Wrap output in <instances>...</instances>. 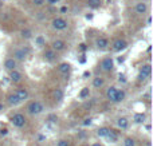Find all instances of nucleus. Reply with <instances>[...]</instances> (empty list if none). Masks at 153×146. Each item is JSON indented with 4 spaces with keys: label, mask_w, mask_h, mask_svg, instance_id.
Returning a JSON list of instances; mask_svg holds the SVG:
<instances>
[{
    "label": "nucleus",
    "mask_w": 153,
    "mask_h": 146,
    "mask_svg": "<svg viewBox=\"0 0 153 146\" xmlns=\"http://www.w3.org/2000/svg\"><path fill=\"white\" fill-rule=\"evenodd\" d=\"M27 111L31 115H39L45 111V106H43L39 101H32L31 103L27 106Z\"/></svg>",
    "instance_id": "f257e3e1"
},
{
    "label": "nucleus",
    "mask_w": 153,
    "mask_h": 146,
    "mask_svg": "<svg viewBox=\"0 0 153 146\" xmlns=\"http://www.w3.org/2000/svg\"><path fill=\"white\" fill-rule=\"evenodd\" d=\"M26 122H27L26 117H24L23 114H20V113H16V114H13L12 117H11V123H12L15 128H18V129L24 128Z\"/></svg>",
    "instance_id": "f03ea898"
},
{
    "label": "nucleus",
    "mask_w": 153,
    "mask_h": 146,
    "mask_svg": "<svg viewBox=\"0 0 153 146\" xmlns=\"http://www.w3.org/2000/svg\"><path fill=\"white\" fill-rule=\"evenodd\" d=\"M51 24H53V28L56 29V31H63V29L67 28V21L65 20L63 18H55L53 19V21H51Z\"/></svg>",
    "instance_id": "7ed1b4c3"
},
{
    "label": "nucleus",
    "mask_w": 153,
    "mask_h": 146,
    "mask_svg": "<svg viewBox=\"0 0 153 146\" xmlns=\"http://www.w3.org/2000/svg\"><path fill=\"white\" fill-rule=\"evenodd\" d=\"M151 72H152V69H151V64H144V66L140 67V74H138V79L140 80H144L146 78L151 77Z\"/></svg>",
    "instance_id": "20e7f679"
},
{
    "label": "nucleus",
    "mask_w": 153,
    "mask_h": 146,
    "mask_svg": "<svg viewBox=\"0 0 153 146\" xmlns=\"http://www.w3.org/2000/svg\"><path fill=\"white\" fill-rule=\"evenodd\" d=\"M30 50H24V48H16L15 51H13V59H15L16 62L18 60H20V62H23V60H26V58H27V52H28Z\"/></svg>",
    "instance_id": "39448f33"
},
{
    "label": "nucleus",
    "mask_w": 153,
    "mask_h": 146,
    "mask_svg": "<svg viewBox=\"0 0 153 146\" xmlns=\"http://www.w3.org/2000/svg\"><path fill=\"white\" fill-rule=\"evenodd\" d=\"M126 47H128V43L125 42L124 39H117V40H114L113 46H111V48H113L114 52H121V51H124Z\"/></svg>",
    "instance_id": "423d86ee"
},
{
    "label": "nucleus",
    "mask_w": 153,
    "mask_h": 146,
    "mask_svg": "<svg viewBox=\"0 0 153 146\" xmlns=\"http://www.w3.org/2000/svg\"><path fill=\"white\" fill-rule=\"evenodd\" d=\"M113 67H114V62H113V59L110 58V56H108V58H105L102 62H101V69L103 70V71H111L113 70Z\"/></svg>",
    "instance_id": "0eeeda50"
},
{
    "label": "nucleus",
    "mask_w": 153,
    "mask_h": 146,
    "mask_svg": "<svg viewBox=\"0 0 153 146\" xmlns=\"http://www.w3.org/2000/svg\"><path fill=\"white\" fill-rule=\"evenodd\" d=\"M66 48V43L61 39H56L51 43V50L55 51V52H59V51H63Z\"/></svg>",
    "instance_id": "6e6552de"
},
{
    "label": "nucleus",
    "mask_w": 153,
    "mask_h": 146,
    "mask_svg": "<svg viewBox=\"0 0 153 146\" xmlns=\"http://www.w3.org/2000/svg\"><path fill=\"white\" fill-rule=\"evenodd\" d=\"M16 67H18V62L15 60L13 58H7L4 60V69L7 70L8 72L13 71V70H16Z\"/></svg>",
    "instance_id": "1a4fd4ad"
},
{
    "label": "nucleus",
    "mask_w": 153,
    "mask_h": 146,
    "mask_svg": "<svg viewBox=\"0 0 153 146\" xmlns=\"http://www.w3.org/2000/svg\"><path fill=\"white\" fill-rule=\"evenodd\" d=\"M15 95L18 97V99H19V101H20V102H23V101H26V99H28L30 94H28V90H27V88L20 87V88H18V90L15 91Z\"/></svg>",
    "instance_id": "9d476101"
},
{
    "label": "nucleus",
    "mask_w": 153,
    "mask_h": 146,
    "mask_svg": "<svg viewBox=\"0 0 153 146\" xmlns=\"http://www.w3.org/2000/svg\"><path fill=\"white\" fill-rule=\"evenodd\" d=\"M95 47H97L98 50H106V48L109 47V40L106 39V38H98V39L95 40Z\"/></svg>",
    "instance_id": "9b49d317"
},
{
    "label": "nucleus",
    "mask_w": 153,
    "mask_h": 146,
    "mask_svg": "<svg viewBox=\"0 0 153 146\" xmlns=\"http://www.w3.org/2000/svg\"><path fill=\"white\" fill-rule=\"evenodd\" d=\"M117 91H118V88H117L116 86H110V87L106 90V98H108L110 102H114L116 95H117Z\"/></svg>",
    "instance_id": "f8f14e48"
},
{
    "label": "nucleus",
    "mask_w": 153,
    "mask_h": 146,
    "mask_svg": "<svg viewBox=\"0 0 153 146\" xmlns=\"http://www.w3.org/2000/svg\"><path fill=\"white\" fill-rule=\"evenodd\" d=\"M56 52L55 51H53L51 48H48V50H46L45 52H43V58H45V60L47 62H54L56 59Z\"/></svg>",
    "instance_id": "ddd939ff"
},
{
    "label": "nucleus",
    "mask_w": 153,
    "mask_h": 146,
    "mask_svg": "<svg viewBox=\"0 0 153 146\" xmlns=\"http://www.w3.org/2000/svg\"><path fill=\"white\" fill-rule=\"evenodd\" d=\"M134 11H136V13H138V15H144V13H146V11H148V5H146V3L140 1L136 4Z\"/></svg>",
    "instance_id": "4468645a"
},
{
    "label": "nucleus",
    "mask_w": 153,
    "mask_h": 146,
    "mask_svg": "<svg viewBox=\"0 0 153 146\" xmlns=\"http://www.w3.org/2000/svg\"><path fill=\"white\" fill-rule=\"evenodd\" d=\"M8 78H10V80H11L12 83H19V82L22 80V78H23V77H22V74L18 71V70H13V71L10 72Z\"/></svg>",
    "instance_id": "2eb2a0df"
},
{
    "label": "nucleus",
    "mask_w": 153,
    "mask_h": 146,
    "mask_svg": "<svg viewBox=\"0 0 153 146\" xmlns=\"http://www.w3.org/2000/svg\"><path fill=\"white\" fill-rule=\"evenodd\" d=\"M117 126H118L121 130H126L129 128V119L126 117H121L117 119Z\"/></svg>",
    "instance_id": "dca6fc26"
},
{
    "label": "nucleus",
    "mask_w": 153,
    "mask_h": 146,
    "mask_svg": "<svg viewBox=\"0 0 153 146\" xmlns=\"http://www.w3.org/2000/svg\"><path fill=\"white\" fill-rule=\"evenodd\" d=\"M91 85L94 88H102L103 85H105V80H103V78H101V77H95L94 79H93Z\"/></svg>",
    "instance_id": "f3484780"
},
{
    "label": "nucleus",
    "mask_w": 153,
    "mask_h": 146,
    "mask_svg": "<svg viewBox=\"0 0 153 146\" xmlns=\"http://www.w3.org/2000/svg\"><path fill=\"white\" fill-rule=\"evenodd\" d=\"M7 101H8V103H10L11 106H18V105L20 103V101L18 99V97L15 95V93L10 94V95L7 97Z\"/></svg>",
    "instance_id": "a211bd4d"
},
{
    "label": "nucleus",
    "mask_w": 153,
    "mask_h": 146,
    "mask_svg": "<svg viewBox=\"0 0 153 146\" xmlns=\"http://www.w3.org/2000/svg\"><path fill=\"white\" fill-rule=\"evenodd\" d=\"M109 133H110V129L109 128H100L97 130V136L100 137V138H106V137L109 136Z\"/></svg>",
    "instance_id": "6ab92c4d"
},
{
    "label": "nucleus",
    "mask_w": 153,
    "mask_h": 146,
    "mask_svg": "<svg viewBox=\"0 0 153 146\" xmlns=\"http://www.w3.org/2000/svg\"><path fill=\"white\" fill-rule=\"evenodd\" d=\"M145 119H146V115L144 114V113H137V114H134V117H133L134 123H144Z\"/></svg>",
    "instance_id": "aec40b11"
},
{
    "label": "nucleus",
    "mask_w": 153,
    "mask_h": 146,
    "mask_svg": "<svg viewBox=\"0 0 153 146\" xmlns=\"http://www.w3.org/2000/svg\"><path fill=\"white\" fill-rule=\"evenodd\" d=\"M70 69H71L70 63H61L58 66V71L61 72V74H67V72L70 71Z\"/></svg>",
    "instance_id": "412c9836"
},
{
    "label": "nucleus",
    "mask_w": 153,
    "mask_h": 146,
    "mask_svg": "<svg viewBox=\"0 0 153 146\" xmlns=\"http://www.w3.org/2000/svg\"><path fill=\"white\" fill-rule=\"evenodd\" d=\"M20 35H22V38H23V39H26V40H30V39H32V38H34V35H32V31H31V29H28V28L22 29Z\"/></svg>",
    "instance_id": "4be33fe9"
},
{
    "label": "nucleus",
    "mask_w": 153,
    "mask_h": 146,
    "mask_svg": "<svg viewBox=\"0 0 153 146\" xmlns=\"http://www.w3.org/2000/svg\"><path fill=\"white\" fill-rule=\"evenodd\" d=\"M87 7L91 10H97L101 7V0H87Z\"/></svg>",
    "instance_id": "5701e85b"
},
{
    "label": "nucleus",
    "mask_w": 153,
    "mask_h": 146,
    "mask_svg": "<svg viewBox=\"0 0 153 146\" xmlns=\"http://www.w3.org/2000/svg\"><path fill=\"white\" fill-rule=\"evenodd\" d=\"M126 97V93L124 90H118L117 91V95H116V99H114V103H118V102H122Z\"/></svg>",
    "instance_id": "b1692460"
},
{
    "label": "nucleus",
    "mask_w": 153,
    "mask_h": 146,
    "mask_svg": "<svg viewBox=\"0 0 153 146\" xmlns=\"http://www.w3.org/2000/svg\"><path fill=\"white\" fill-rule=\"evenodd\" d=\"M54 98L58 102L63 101V90H62V88H55V91H54Z\"/></svg>",
    "instance_id": "393cba45"
},
{
    "label": "nucleus",
    "mask_w": 153,
    "mask_h": 146,
    "mask_svg": "<svg viewBox=\"0 0 153 146\" xmlns=\"http://www.w3.org/2000/svg\"><path fill=\"white\" fill-rule=\"evenodd\" d=\"M89 95H90V90H89V87H83V88H82V91L79 93V98H81V99L87 98Z\"/></svg>",
    "instance_id": "a878e982"
},
{
    "label": "nucleus",
    "mask_w": 153,
    "mask_h": 146,
    "mask_svg": "<svg viewBox=\"0 0 153 146\" xmlns=\"http://www.w3.org/2000/svg\"><path fill=\"white\" fill-rule=\"evenodd\" d=\"M45 38H43V36H40V35H39V36H35V44H36L38 46V47H43V46H45Z\"/></svg>",
    "instance_id": "bb28decb"
},
{
    "label": "nucleus",
    "mask_w": 153,
    "mask_h": 146,
    "mask_svg": "<svg viewBox=\"0 0 153 146\" xmlns=\"http://www.w3.org/2000/svg\"><path fill=\"white\" fill-rule=\"evenodd\" d=\"M106 138L110 139V142H116L117 139H118V136H117V133L114 130H110V133H109V136L106 137Z\"/></svg>",
    "instance_id": "cd10ccee"
},
{
    "label": "nucleus",
    "mask_w": 153,
    "mask_h": 146,
    "mask_svg": "<svg viewBox=\"0 0 153 146\" xmlns=\"http://www.w3.org/2000/svg\"><path fill=\"white\" fill-rule=\"evenodd\" d=\"M124 146H136L134 139H132V138H126V139L124 141Z\"/></svg>",
    "instance_id": "c85d7f7f"
},
{
    "label": "nucleus",
    "mask_w": 153,
    "mask_h": 146,
    "mask_svg": "<svg viewBox=\"0 0 153 146\" xmlns=\"http://www.w3.org/2000/svg\"><path fill=\"white\" fill-rule=\"evenodd\" d=\"M45 3H46V0H32V4L36 5V7H42Z\"/></svg>",
    "instance_id": "c756f323"
},
{
    "label": "nucleus",
    "mask_w": 153,
    "mask_h": 146,
    "mask_svg": "<svg viewBox=\"0 0 153 146\" xmlns=\"http://www.w3.org/2000/svg\"><path fill=\"white\" fill-rule=\"evenodd\" d=\"M56 146H70L69 141H66V139H61V141L56 142Z\"/></svg>",
    "instance_id": "7c9ffc66"
},
{
    "label": "nucleus",
    "mask_w": 153,
    "mask_h": 146,
    "mask_svg": "<svg viewBox=\"0 0 153 146\" xmlns=\"http://www.w3.org/2000/svg\"><path fill=\"white\" fill-rule=\"evenodd\" d=\"M91 122H93L91 118H86V119L83 121V126H90L91 125Z\"/></svg>",
    "instance_id": "2f4dec72"
},
{
    "label": "nucleus",
    "mask_w": 153,
    "mask_h": 146,
    "mask_svg": "<svg viewBox=\"0 0 153 146\" xmlns=\"http://www.w3.org/2000/svg\"><path fill=\"white\" fill-rule=\"evenodd\" d=\"M120 82H126V79H125V75H122V74H120Z\"/></svg>",
    "instance_id": "473e14b6"
},
{
    "label": "nucleus",
    "mask_w": 153,
    "mask_h": 146,
    "mask_svg": "<svg viewBox=\"0 0 153 146\" xmlns=\"http://www.w3.org/2000/svg\"><path fill=\"white\" fill-rule=\"evenodd\" d=\"M48 4H55V3H58V0H47Z\"/></svg>",
    "instance_id": "72a5a7b5"
},
{
    "label": "nucleus",
    "mask_w": 153,
    "mask_h": 146,
    "mask_svg": "<svg viewBox=\"0 0 153 146\" xmlns=\"http://www.w3.org/2000/svg\"><path fill=\"white\" fill-rule=\"evenodd\" d=\"M79 48H81L82 51H85V50H86V44H85V43H82V44H81V47H79Z\"/></svg>",
    "instance_id": "f704fd0d"
},
{
    "label": "nucleus",
    "mask_w": 153,
    "mask_h": 146,
    "mask_svg": "<svg viewBox=\"0 0 153 146\" xmlns=\"http://www.w3.org/2000/svg\"><path fill=\"white\" fill-rule=\"evenodd\" d=\"M7 129H4V130H1V131H0V134H1V136H5V134H7Z\"/></svg>",
    "instance_id": "c9c22d12"
},
{
    "label": "nucleus",
    "mask_w": 153,
    "mask_h": 146,
    "mask_svg": "<svg viewBox=\"0 0 153 146\" xmlns=\"http://www.w3.org/2000/svg\"><path fill=\"white\" fill-rule=\"evenodd\" d=\"M66 11H67V8H66V7H62V8H61V12H62V13H65Z\"/></svg>",
    "instance_id": "e433bc0d"
},
{
    "label": "nucleus",
    "mask_w": 153,
    "mask_h": 146,
    "mask_svg": "<svg viewBox=\"0 0 153 146\" xmlns=\"http://www.w3.org/2000/svg\"><path fill=\"white\" fill-rule=\"evenodd\" d=\"M90 146H103L102 144H100V142H97V144H91Z\"/></svg>",
    "instance_id": "4c0bfd02"
},
{
    "label": "nucleus",
    "mask_w": 153,
    "mask_h": 146,
    "mask_svg": "<svg viewBox=\"0 0 153 146\" xmlns=\"http://www.w3.org/2000/svg\"><path fill=\"white\" fill-rule=\"evenodd\" d=\"M125 60V58H124V56H122V58H121V56H120V58H118V62H120V63H122V62H124Z\"/></svg>",
    "instance_id": "58836bf2"
},
{
    "label": "nucleus",
    "mask_w": 153,
    "mask_h": 146,
    "mask_svg": "<svg viewBox=\"0 0 153 146\" xmlns=\"http://www.w3.org/2000/svg\"><path fill=\"white\" fill-rule=\"evenodd\" d=\"M86 19H87V20H90V19H93V15H91V13H90V15H86Z\"/></svg>",
    "instance_id": "ea45409f"
},
{
    "label": "nucleus",
    "mask_w": 153,
    "mask_h": 146,
    "mask_svg": "<svg viewBox=\"0 0 153 146\" xmlns=\"http://www.w3.org/2000/svg\"><path fill=\"white\" fill-rule=\"evenodd\" d=\"M4 110V106H3V103H0V111H3Z\"/></svg>",
    "instance_id": "a19ab883"
},
{
    "label": "nucleus",
    "mask_w": 153,
    "mask_h": 146,
    "mask_svg": "<svg viewBox=\"0 0 153 146\" xmlns=\"http://www.w3.org/2000/svg\"><path fill=\"white\" fill-rule=\"evenodd\" d=\"M3 7V1H1V0H0V8H1Z\"/></svg>",
    "instance_id": "79ce46f5"
}]
</instances>
